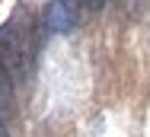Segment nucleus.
<instances>
[{
	"label": "nucleus",
	"mask_w": 150,
	"mask_h": 137,
	"mask_svg": "<svg viewBox=\"0 0 150 137\" xmlns=\"http://www.w3.org/2000/svg\"><path fill=\"white\" fill-rule=\"evenodd\" d=\"M32 35L26 29H19L16 23L0 29V67L6 70V77L13 83H23L32 70Z\"/></svg>",
	"instance_id": "nucleus-1"
},
{
	"label": "nucleus",
	"mask_w": 150,
	"mask_h": 137,
	"mask_svg": "<svg viewBox=\"0 0 150 137\" xmlns=\"http://www.w3.org/2000/svg\"><path fill=\"white\" fill-rule=\"evenodd\" d=\"M77 19H80V10L74 6V3H48V10H45V26L51 29V32H70V29L77 26Z\"/></svg>",
	"instance_id": "nucleus-2"
}]
</instances>
